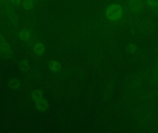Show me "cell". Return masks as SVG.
<instances>
[{"label":"cell","instance_id":"1","mask_svg":"<svg viewBox=\"0 0 158 133\" xmlns=\"http://www.w3.org/2000/svg\"><path fill=\"white\" fill-rule=\"evenodd\" d=\"M106 16L111 21L118 20L122 17L123 10L122 7L119 5L113 4L110 5L107 8Z\"/></svg>","mask_w":158,"mask_h":133},{"label":"cell","instance_id":"2","mask_svg":"<svg viewBox=\"0 0 158 133\" xmlns=\"http://www.w3.org/2000/svg\"><path fill=\"white\" fill-rule=\"evenodd\" d=\"M0 52L6 56H10L12 54V50L11 46L3 36L0 34Z\"/></svg>","mask_w":158,"mask_h":133},{"label":"cell","instance_id":"3","mask_svg":"<svg viewBox=\"0 0 158 133\" xmlns=\"http://www.w3.org/2000/svg\"><path fill=\"white\" fill-rule=\"evenodd\" d=\"M36 107L40 112H45L49 109V101L44 97L38 102H36Z\"/></svg>","mask_w":158,"mask_h":133},{"label":"cell","instance_id":"4","mask_svg":"<svg viewBox=\"0 0 158 133\" xmlns=\"http://www.w3.org/2000/svg\"><path fill=\"white\" fill-rule=\"evenodd\" d=\"M128 5L130 9L134 12L141 11L143 7V2L141 0H130Z\"/></svg>","mask_w":158,"mask_h":133},{"label":"cell","instance_id":"5","mask_svg":"<svg viewBox=\"0 0 158 133\" xmlns=\"http://www.w3.org/2000/svg\"><path fill=\"white\" fill-rule=\"evenodd\" d=\"M33 52L38 56H42L45 52V47L43 43L40 42L36 43L33 46Z\"/></svg>","mask_w":158,"mask_h":133},{"label":"cell","instance_id":"6","mask_svg":"<svg viewBox=\"0 0 158 133\" xmlns=\"http://www.w3.org/2000/svg\"><path fill=\"white\" fill-rule=\"evenodd\" d=\"M19 37L22 41H29L31 39V32L27 29H23L21 30L19 33Z\"/></svg>","mask_w":158,"mask_h":133},{"label":"cell","instance_id":"7","mask_svg":"<svg viewBox=\"0 0 158 133\" xmlns=\"http://www.w3.org/2000/svg\"><path fill=\"white\" fill-rule=\"evenodd\" d=\"M49 70L52 72L56 73L59 72L61 69L62 66L60 62L56 60H52L48 64Z\"/></svg>","mask_w":158,"mask_h":133},{"label":"cell","instance_id":"8","mask_svg":"<svg viewBox=\"0 0 158 133\" xmlns=\"http://www.w3.org/2000/svg\"><path fill=\"white\" fill-rule=\"evenodd\" d=\"M8 86L10 89L13 90H17L20 87V81L18 79L16 78H11L8 80Z\"/></svg>","mask_w":158,"mask_h":133},{"label":"cell","instance_id":"9","mask_svg":"<svg viewBox=\"0 0 158 133\" xmlns=\"http://www.w3.org/2000/svg\"><path fill=\"white\" fill-rule=\"evenodd\" d=\"M44 98V94L43 92L40 89L34 90L31 94V98L35 103L40 99H42Z\"/></svg>","mask_w":158,"mask_h":133},{"label":"cell","instance_id":"10","mask_svg":"<svg viewBox=\"0 0 158 133\" xmlns=\"http://www.w3.org/2000/svg\"><path fill=\"white\" fill-rule=\"evenodd\" d=\"M29 68V64L28 61L26 59H23L20 61L19 64V69L21 71L26 72Z\"/></svg>","mask_w":158,"mask_h":133},{"label":"cell","instance_id":"11","mask_svg":"<svg viewBox=\"0 0 158 133\" xmlns=\"http://www.w3.org/2000/svg\"><path fill=\"white\" fill-rule=\"evenodd\" d=\"M23 6L26 10H30L33 6V2L32 0H24Z\"/></svg>","mask_w":158,"mask_h":133},{"label":"cell","instance_id":"12","mask_svg":"<svg viewBox=\"0 0 158 133\" xmlns=\"http://www.w3.org/2000/svg\"><path fill=\"white\" fill-rule=\"evenodd\" d=\"M148 3L152 7L158 6V0H147Z\"/></svg>","mask_w":158,"mask_h":133},{"label":"cell","instance_id":"13","mask_svg":"<svg viewBox=\"0 0 158 133\" xmlns=\"http://www.w3.org/2000/svg\"><path fill=\"white\" fill-rule=\"evenodd\" d=\"M128 49H129V51H130L131 52H134L136 51V47H135V45H134V44H131L129 45Z\"/></svg>","mask_w":158,"mask_h":133},{"label":"cell","instance_id":"14","mask_svg":"<svg viewBox=\"0 0 158 133\" xmlns=\"http://www.w3.org/2000/svg\"><path fill=\"white\" fill-rule=\"evenodd\" d=\"M12 3L15 6H19L21 3V0H11Z\"/></svg>","mask_w":158,"mask_h":133}]
</instances>
